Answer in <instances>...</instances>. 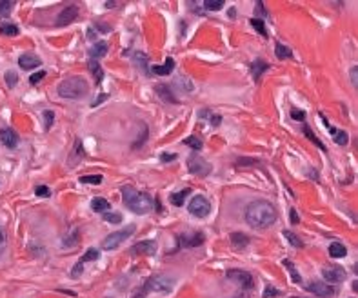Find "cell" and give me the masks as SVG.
Masks as SVG:
<instances>
[{
	"label": "cell",
	"mask_w": 358,
	"mask_h": 298,
	"mask_svg": "<svg viewBox=\"0 0 358 298\" xmlns=\"http://www.w3.org/2000/svg\"><path fill=\"white\" fill-rule=\"evenodd\" d=\"M106 100H108V95H106V93H102V95H98V98L93 102V106H98L100 102H106Z\"/></svg>",
	"instance_id": "816d5d0a"
},
{
	"label": "cell",
	"mask_w": 358,
	"mask_h": 298,
	"mask_svg": "<svg viewBox=\"0 0 358 298\" xmlns=\"http://www.w3.org/2000/svg\"><path fill=\"white\" fill-rule=\"evenodd\" d=\"M245 220L254 229H266L277 222V209L266 200H254L245 208Z\"/></svg>",
	"instance_id": "6da1fadb"
},
{
	"label": "cell",
	"mask_w": 358,
	"mask_h": 298,
	"mask_svg": "<svg viewBox=\"0 0 358 298\" xmlns=\"http://www.w3.org/2000/svg\"><path fill=\"white\" fill-rule=\"evenodd\" d=\"M347 140H349V138H347V133L345 131H336L335 133V142L338 145H345L347 144Z\"/></svg>",
	"instance_id": "60d3db41"
},
{
	"label": "cell",
	"mask_w": 358,
	"mask_h": 298,
	"mask_svg": "<svg viewBox=\"0 0 358 298\" xmlns=\"http://www.w3.org/2000/svg\"><path fill=\"white\" fill-rule=\"evenodd\" d=\"M329 255H331L333 258H344L345 255H347V249H345V245H342L340 242H333V244L329 245Z\"/></svg>",
	"instance_id": "44dd1931"
},
{
	"label": "cell",
	"mask_w": 358,
	"mask_h": 298,
	"mask_svg": "<svg viewBox=\"0 0 358 298\" xmlns=\"http://www.w3.org/2000/svg\"><path fill=\"white\" fill-rule=\"evenodd\" d=\"M13 2H0V17H8L9 13H11V9H13Z\"/></svg>",
	"instance_id": "74e56055"
},
{
	"label": "cell",
	"mask_w": 358,
	"mask_h": 298,
	"mask_svg": "<svg viewBox=\"0 0 358 298\" xmlns=\"http://www.w3.org/2000/svg\"><path fill=\"white\" fill-rule=\"evenodd\" d=\"M78 17V8L75 4L73 6H66V8L62 9L59 13V17H57V26H68V24H71L75 18Z\"/></svg>",
	"instance_id": "9c48e42d"
},
{
	"label": "cell",
	"mask_w": 358,
	"mask_h": 298,
	"mask_svg": "<svg viewBox=\"0 0 358 298\" xmlns=\"http://www.w3.org/2000/svg\"><path fill=\"white\" fill-rule=\"evenodd\" d=\"M133 233H135V226H127V227H124V229L115 231V233H111V235H108L104 238V242H102V249H104V251H113V249H117L122 242H126Z\"/></svg>",
	"instance_id": "5b68a950"
},
{
	"label": "cell",
	"mask_w": 358,
	"mask_h": 298,
	"mask_svg": "<svg viewBox=\"0 0 358 298\" xmlns=\"http://www.w3.org/2000/svg\"><path fill=\"white\" fill-rule=\"evenodd\" d=\"M227 278L233 282H236L238 285H242L244 289H251L253 287V276L247 271H240V269H231L227 271Z\"/></svg>",
	"instance_id": "ba28073f"
},
{
	"label": "cell",
	"mask_w": 358,
	"mask_h": 298,
	"mask_svg": "<svg viewBox=\"0 0 358 298\" xmlns=\"http://www.w3.org/2000/svg\"><path fill=\"white\" fill-rule=\"evenodd\" d=\"M133 59H135V62L138 64V68H140L142 71H144V73L149 71V69H147V57H145V55L142 53V51H136Z\"/></svg>",
	"instance_id": "4316f807"
},
{
	"label": "cell",
	"mask_w": 358,
	"mask_h": 298,
	"mask_svg": "<svg viewBox=\"0 0 358 298\" xmlns=\"http://www.w3.org/2000/svg\"><path fill=\"white\" fill-rule=\"evenodd\" d=\"M173 285H175V282H173L171 278H168V276H153V278H149V280H147V284L142 287V291L136 294L135 298H144V294H147L149 291L169 293V291L173 289Z\"/></svg>",
	"instance_id": "277c9868"
},
{
	"label": "cell",
	"mask_w": 358,
	"mask_h": 298,
	"mask_svg": "<svg viewBox=\"0 0 358 298\" xmlns=\"http://www.w3.org/2000/svg\"><path fill=\"white\" fill-rule=\"evenodd\" d=\"M275 53H277V57H278V59H282V60L291 59V57H293L291 49L287 47V45H284V44H277V45H275Z\"/></svg>",
	"instance_id": "d4e9b609"
},
{
	"label": "cell",
	"mask_w": 358,
	"mask_h": 298,
	"mask_svg": "<svg viewBox=\"0 0 358 298\" xmlns=\"http://www.w3.org/2000/svg\"><path fill=\"white\" fill-rule=\"evenodd\" d=\"M0 140L8 149H15L18 145V135L11 127H4V129H0Z\"/></svg>",
	"instance_id": "4fadbf2b"
},
{
	"label": "cell",
	"mask_w": 358,
	"mask_h": 298,
	"mask_svg": "<svg viewBox=\"0 0 358 298\" xmlns=\"http://www.w3.org/2000/svg\"><path fill=\"white\" fill-rule=\"evenodd\" d=\"M157 93H159V95L162 96L166 102H171V104H175V102H177V98L173 96L171 89H169L168 86H157Z\"/></svg>",
	"instance_id": "cb8c5ba5"
},
{
	"label": "cell",
	"mask_w": 358,
	"mask_h": 298,
	"mask_svg": "<svg viewBox=\"0 0 358 298\" xmlns=\"http://www.w3.org/2000/svg\"><path fill=\"white\" fill-rule=\"evenodd\" d=\"M87 82L86 78L82 77H71L66 78L64 82L59 84V95L62 98H82V96L87 95Z\"/></svg>",
	"instance_id": "3957f363"
},
{
	"label": "cell",
	"mask_w": 358,
	"mask_h": 298,
	"mask_svg": "<svg viewBox=\"0 0 358 298\" xmlns=\"http://www.w3.org/2000/svg\"><path fill=\"white\" fill-rule=\"evenodd\" d=\"M91 209L95 213H106V211H109V202L106 198H102V196H96V198H93L91 200Z\"/></svg>",
	"instance_id": "ac0fdd59"
},
{
	"label": "cell",
	"mask_w": 358,
	"mask_h": 298,
	"mask_svg": "<svg viewBox=\"0 0 358 298\" xmlns=\"http://www.w3.org/2000/svg\"><path fill=\"white\" fill-rule=\"evenodd\" d=\"M80 182H82V184H93V185H98V184H102V175H87V176H80Z\"/></svg>",
	"instance_id": "f1b7e54d"
},
{
	"label": "cell",
	"mask_w": 358,
	"mask_h": 298,
	"mask_svg": "<svg viewBox=\"0 0 358 298\" xmlns=\"http://www.w3.org/2000/svg\"><path fill=\"white\" fill-rule=\"evenodd\" d=\"M173 68H175V60H173V59H168L164 66H155V68L151 69V71H153L155 75H160V77H164V75H169V73L173 71Z\"/></svg>",
	"instance_id": "ffe728a7"
},
{
	"label": "cell",
	"mask_w": 358,
	"mask_h": 298,
	"mask_svg": "<svg viewBox=\"0 0 358 298\" xmlns=\"http://www.w3.org/2000/svg\"><path fill=\"white\" fill-rule=\"evenodd\" d=\"M189 193H191V189H184V191H180V193H175L171 196V204L173 206H177V208H180L182 204H184V200H186V196H189Z\"/></svg>",
	"instance_id": "484cf974"
},
{
	"label": "cell",
	"mask_w": 358,
	"mask_h": 298,
	"mask_svg": "<svg viewBox=\"0 0 358 298\" xmlns=\"http://www.w3.org/2000/svg\"><path fill=\"white\" fill-rule=\"evenodd\" d=\"M304 133H305V135H308V136H309V138H311V140H313V144H317V145H318V147H320V149H324V151H326V145H324V144H322V142L318 140L317 136H315V135H313V131H311V129H309V127H308V126H304Z\"/></svg>",
	"instance_id": "ab89813d"
},
{
	"label": "cell",
	"mask_w": 358,
	"mask_h": 298,
	"mask_svg": "<svg viewBox=\"0 0 358 298\" xmlns=\"http://www.w3.org/2000/svg\"><path fill=\"white\" fill-rule=\"evenodd\" d=\"M102 215H104V220H108L109 224H120V222H122V215H120V213L106 211V213H102Z\"/></svg>",
	"instance_id": "4dcf8cb0"
},
{
	"label": "cell",
	"mask_w": 358,
	"mask_h": 298,
	"mask_svg": "<svg viewBox=\"0 0 358 298\" xmlns=\"http://www.w3.org/2000/svg\"><path fill=\"white\" fill-rule=\"evenodd\" d=\"M44 77H45V71H36V73H33L31 77H29V82H31L33 86H36L40 80H44Z\"/></svg>",
	"instance_id": "7bdbcfd3"
},
{
	"label": "cell",
	"mask_w": 358,
	"mask_h": 298,
	"mask_svg": "<svg viewBox=\"0 0 358 298\" xmlns=\"http://www.w3.org/2000/svg\"><path fill=\"white\" fill-rule=\"evenodd\" d=\"M155 251H157V244H155V240H144V242H138L136 245H133L131 249H129V253L133 255H155Z\"/></svg>",
	"instance_id": "7c38bea8"
},
{
	"label": "cell",
	"mask_w": 358,
	"mask_h": 298,
	"mask_svg": "<svg viewBox=\"0 0 358 298\" xmlns=\"http://www.w3.org/2000/svg\"><path fill=\"white\" fill-rule=\"evenodd\" d=\"M6 242H8V238H6V231L0 227V253L6 249Z\"/></svg>",
	"instance_id": "7dc6e473"
},
{
	"label": "cell",
	"mask_w": 358,
	"mask_h": 298,
	"mask_svg": "<svg viewBox=\"0 0 358 298\" xmlns=\"http://www.w3.org/2000/svg\"><path fill=\"white\" fill-rule=\"evenodd\" d=\"M122 198H124V206L127 209H131L136 215H145L153 209V198H151L147 193H142V191L135 189L131 185H124L122 187Z\"/></svg>",
	"instance_id": "7a4b0ae2"
},
{
	"label": "cell",
	"mask_w": 358,
	"mask_h": 298,
	"mask_svg": "<svg viewBox=\"0 0 358 298\" xmlns=\"http://www.w3.org/2000/svg\"><path fill=\"white\" fill-rule=\"evenodd\" d=\"M305 289L311 291V293L318 294V296L322 298H329L335 294V289H333V285H327L324 282H311L309 285H305Z\"/></svg>",
	"instance_id": "30bf717a"
},
{
	"label": "cell",
	"mask_w": 358,
	"mask_h": 298,
	"mask_svg": "<svg viewBox=\"0 0 358 298\" xmlns=\"http://www.w3.org/2000/svg\"><path fill=\"white\" fill-rule=\"evenodd\" d=\"M84 157H86V153H84L82 142L77 140V142H75V151H71V157H69L68 164H69V166H77L80 160H84Z\"/></svg>",
	"instance_id": "2e32d148"
},
{
	"label": "cell",
	"mask_w": 358,
	"mask_h": 298,
	"mask_svg": "<svg viewBox=\"0 0 358 298\" xmlns=\"http://www.w3.org/2000/svg\"><path fill=\"white\" fill-rule=\"evenodd\" d=\"M44 129L45 131H49L51 129V126H53V120H55V113L53 111H49V109H47V111H44Z\"/></svg>",
	"instance_id": "d590c367"
},
{
	"label": "cell",
	"mask_w": 358,
	"mask_h": 298,
	"mask_svg": "<svg viewBox=\"0 0 358 298\" xmlns=\"http://www.w3.org/2000/svg\"><path fill=\"white\" fill-rule=\"evenodd\" d=\"M6 82H8V87H15L18 82V75L15 71H8L6 73Z\"/></svg>",
	"instance_id": "f35d334b"
},
{
	"label": "cell",
	"mask_w": 358,
	"mask_h": 298,
	"mask_svg": "<svg viewBox=\"0 0 358 298\" xmlns=\"http://www.w3.org/2000/svg\"><path fill=\"white\" fill-rule=\"evenodd\" d=\"M231 244H233V247L242 249V247H245V245L249 244V238H247L244 233H233L231 235Z\"/></svg>",
	"instance_id": "7402d4cb"
},
{
	"label": "cell",
	"mask_w": 358,
	"mask_h": 298,
	"mask_svg": "<svg viewBox=\"0 0 358 298\" xmlns=\"http://www.w3.org/2000/svg\"><path fill=\"white\" fill-rule=\"evenodd\" d=\"M184 144L189 145V147L195 149V151H200V149H202V140H200L198 136H189L187 140H184Z\"/></svg>",
	"instance_id": "1f68e13d"
},
{
	"label": "cell",
	"mask_w": 358,
	"mask_h": 298,
	"mask_svg": "<svg viewBox=\"0 0 358 298\" xmlns=\"http://www.w3.org/2000/svg\"><path fill=\"white\" fill-rule=\"evenodd\" d=\"M322 275L329 284H338V282L345 280V271L342 267H326L322 271Z\"/></svg>",
	"instance_id": "8fae6325"
},
{
	"label": "cell",
	"mask_w": 358,
	"mask_h": 298,
	"mask_svg": "<svg viewBox=\"0 0 358 298\" xmlns=\"http://www.w3.org/2000/svg\"><path fill=\"white\" fill-rule=\"evenodd\" d=\"M284 266H286L287 269H289V275H291V278H293V282H296V284H300V282H302V278H300V275H298V273H296L295 266H293V264H291L289 260H286V262H284Z\"/></svg>",
	"instance_id": "e575fe53"
},
{
	"label": "cell",
	"mask_w": 358,
	"mask_h": 298,
	"mask_svg": "<svg viewBox=\"0 0 358 298\" xmlns=\"http://www.w3.org/2000/svg\"><path fill=\"white\" fill-rule=\"evenodd\" d=\"M187 167H189V171L196 176H208L211 173V164L206 162L204 158L198 157V155H191L187 158Z\"/></svg>",
	"instance_id": "52a82bcc"
},
{
	"label": "cell",
	"mask_w": 358,
	"mask_h": 298,
	"mask_svg": "<svg viewBox=\"0 0 358 298\" xmlns=\"http://www.w3.org/2000/svg\"><path fill=\"white\" fill-rule=\"evenodd\" d=\"M182 247H198L204 244V235L202 233H193V235H180L178 236Z\"/></svg>",
	"instance_id": "5bb4252c"
},
{
	"label": "cell",
	"mask_w": 358,
	"mask_h": 298,
	"mask_svg": "<svg viewBox=\"0 0 358 298\" xmlns=\"http://www.w3.org/2000/svg\"><path fill=\"white\" fill-rule=\"evenodd\" d=\"M160 160H162V162H173V160H177V155H173V153H162V155H160Z\"/></svg>",
	"instance_id": "c3c4849f"
},
{
	"label": "cell",
	"mask_w": 358,
	"mask_h": 298,
	"mask_svg": "<svg viewBox=\"0 0 358 298\" xmlns=\"http://www.w3.org/2000/svg\"><path fill=\"white\" fill-rule=\"evenodd\" d=\"M189 211L193 217L206 218L209 213H211V204H209V200L206 198V196L196 194V196H193V200L189 202Z\"/></svg>",
	"instance_id": "8992f818"
},
{
	"label": "cell",
	"mask_w": 358,
	"mask_h": 298,
	"mask_svg": "<svg viewBox=\"0 0 358 298\" xmlns=\"http://www.w3.org/2000/svg\"><path fill=\"white\" fill-rule=\"evenodd\" d=\"M87 36H89V40H95V38H96L95 29H93V27H89V29H87Z\"/></svg>",
	"instance_id": "db71d44e"
},
{
	"label": "cell",
	"mask_w": 358,
	"mask_h": 298,
	"mask_svg": "<svg viewBox=\"0 0 358 298\" xmlns=\"http://www.w3.org/2000/svg\"><path fill=\"white\" fill-rule=\"evenodd\" d=\"M284 236H286L287 240H289V244L291 245H295V247H302V242H300V238L295 235V233H291V231H284Z\"/></svg>",
	"instance_id": "836d02e7"
},
{
	"label": "cell",
	"mask_w": 358,
	"mask_h": 298,
	"mask_svg": "<svg viewBox=\"0 0 358 298\" xmlns=\"http://www.w3.org/2000/svg\"><path fill=\"white\" fill-rule=\"evenodd\" d=\"M235 298H240V296H235Z\"/></svg>",
	"instance_id": "6f0895ef"
},
{
	"label": "cell",
	"mask_w": 358,
	"mask_h": 298,
	"mask_svg": "<svg viewBox=\"0 0 358 298\" xmlns=\"http://www.w3.org/2000/svg\"><path fill=\"white\" fill-rule=\"evenodd\" d=\"M106 53H108V44H106V42H95L89 49L91 60H96L98 57H104Z\"/></svg>",
	"instance_id": "e0dca14e"
},
{
	"label": "cell",
	"mask_w": 358,
	"mask_h": 298,
	"mask_svg": "<svg viewBox=\"0 0 358 298\" xmlns=\"http://www.w3.org/2000/svg\"><path fill=\"white\" fill-rule=\"evenodd\" d=\"M0 33L8 36H15L18 35V27L15 24H0Z\"/></svg>",
	"instance_id": "83f0119b"
},
{
	"label": "cell",
	"mask_w": 358,
	"mask_h": 298,
	"mask_svg": "<svg viewBox=\"0 0 358 298\" xmlns=\"http://www.w3.org/2000/svg\"><path fill=\"white\" fill-rule=\"evenodd\" d=\"M289 220L293 222V224H298V215H296L295 209H291L289 211Z\"/></svg>",
	"instance_id": "f907efd6"
},
{
	"label": "cell",
	"mask_w": 358,
	"mask_h": 298,
	"mask_svg": "<svg viewBox=\"0 0 358 298\" xmlns=\"http://www.w3.org/2000/svg\"><path fill=\"white\" fill-rule=\"evenodd\" d=\"M89 69L93 73V77H95V84L98 86L100 82H102V78H104V71H102V68L98 66L96 60H89Z\"/></svg>",
	"instance_id": "603a6c76"
},
{
	"label": "cell",
	"mask_w": 358,
	"mask_h": 298,
	"mask_svg": "<svg viewBox=\"0 0 358 298\" xmlns=\"http://www.w3.org/2000/svg\"><path fill=\"white\" fill-rule=\"evenodd\" d=\"M145 138H147V127H142V133L138 135V138H136V142L133 144V147H135V149L140 147V145L145 142Z\"/></svg>",
	"instance_id": "b9f144b4"
},
{
	"label": "cell",
	"mask_w": 358,
	"mask_h": 298,
	"mask_svg": "<svg viewBox=\"0 0 358 298\" xmlns=\"http://www.w3.org/2000/svg\"><path fill=\"white\" fill-rule=\"evenodd\" d=\"M35 194H36V196H49L51 191H49V187H45V185H36V187H35Z\"/></svg>",
	"instance_id": "f6af8a7d"
},
{
	"label": "cell",
	"mask_w": 358,
	"mask_h": 298,
	"mask_svg": "<svg viewBox=\"0 0 358 298\" xmlns=\"http://www.w3.org/2000/svg\"><path fill=\"white\" fill-rule=\"evenodd\" d=\"M220 122H222V118H220V117H217V115H213V117H211V124H213V126H218Z\"/></svg>",
	"instance_id": "f5cc1de1"
},
{
	"label": "cell",
	"mask_w": 358,
	"mask_h": 298,
	"mask_svg": "<svg viewBox=\"0 0 358 298\" xmlns=\"http://www.w3.org/2000/svg\"><path fill=\"white\" fill-rule=\"evenodd\" d=\"M305 113L304 111H300V109H291V118H295V120H304Z\"/></svg>",
	"instance_id": "bcb514c9"
},
{
	"label": "cell",
	"mask_w": 358,
	"mask_h": 298,
	"mask_svg": "<svg viewBox=\"0 0 358 298\" xmlns=\"http://www.w3.org/2000/svg\"><path fill=\"white\" fill-rule=\"evenodd\" d=\"M291 298H298V296H291Z\"/></svg>",
	"instance_id": "9f6ffc18"
},
{
	"label": "cell",
	"mask_w": 358,
	"mask_h": 298,
	"mask_svg": "<svg viewBox=\"0 0 358 298\" xmlns=\"http://www.w3.org/2000/svg\"><path fill=\"white\" fill-rule=\"evenodd\" d=\"M80 269H82V264H78V266L71 271V276H78V275H80Z\"/></svg>",
	"instance_id": "11a10c76"
},
{
	"label": "cell",
	"mask_w": 358,
	"mask_h": 298,
	"mask_svg": "<svg viewBox=\"0 0 358 298\" xmlns=\"http://www.w3.org/2000/svg\"><path fill=\"white\" fill-rule=\"evenodd\" d=\"M96 258H98V251H96V249H89V251H86V253H84V257H82V260H80V264L91 262V260H96Z\"/></svg>",
	"instance_id": "8d00e7d4"
},
{
	"label": "cell",
	"mask_w": 358,
	"mask_h": 298,
	"mask_svg": "<svg viewBox=\"0 0 358 298\" xmlns=\"http://www.w3.org/2000/svg\"><path fill=\"white\" fill-rule=\"evenodd\" d=\"M269 64L264 62V60H254L253 64H251V73H253V78L254 80H259L260 75H262L264 71H268Z\"/></svg>",
	"instance_id": "d6986e66"
},
{
	"label": "cell",
	"mask_w": 358,
	"mask_h": 298,
	"mask_svg": "<svg viewBox=\"0 0 358 298\" xmlns=\"http://www.w3.org/2000/svg\"><path fill=\"white\" fill-rule=\"evenodd\" d=\"M251 26L257 29V31L260 33L262 36H268V31H266V26H264V22L260 20V18H251Z\"/></svg>",
	"instance_id": "d6a6232c"
},
{
	"label": "cell",
	"mask_w": 358,
	"mask_h": 298,
	"mask_svg": "<svg viewBox=\"0 0 358 298\" xmlns=\"http://www.w3.org/2000/svg\"><path fill=\"white\" fill-rule=\"evenodd\" d=\"M277 296H280V291L271 287V285H268L266 291H264V298H277Z\"/></svg>",
	"instance_id": "ee69618b"
},
{
	"label": "cell",
	"mask_w": 358,
	"mask_h": 298,
	"mask_svg": "<svg viewBox=\"0 0 358 298\" xmlns=\"http://www.w3.org/2000/svg\"><path fill=\"white\" fill-rule=\"evenodd\" d=\"M351 82H353V86H354V87L358 86V68H353V69H351Z\"/></svg>",
	"instance_id": "681fc988"
},
{
	"label": "cell",
	"mask_w": 358,
	"mask_h": 298,
	"mask_svg": "<svg viewBox=\"0 0 358 298\" xmlns=\"http://www.w3.org/2000/svg\"><path fill=\"white\" fill-rule=\"evenodd\" d=\"M202 6H204L206 9H209V11H217V9L224 8V0H206Z\"/></svg>",
	"instance_id": "f546056e"
},
{
	"label": "cell",
	"mask_w": 358,
	"mask_h": 298,
	"mask_svg": "<svg viewBox=\"0 0 358 298\" xmlns=\"http://www.w3.org/2000/svg\"><path fill=\"white\" fill-rule=\"evenodd\" d=\"M40 59L36 57V55H33V53H24L20 59H18V66L22 69H26V71H29V69H35V68H38L40 66Z\"/></svg>",
	"instance_id": "9a60e30c"
}]
</instances>
